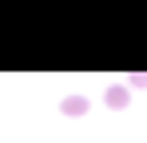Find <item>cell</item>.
Here are the masks:
<instances>
[{
    "label": "cell",
    "instance_id": "cell-1",
    "mask_svg": "<svg viewBox=\"0 0 147 143\" xmlns=\"http://www.w3.org/2000/svg\"><path fill=\"white\" fill-rule=\"evenodd\" d=\"M84 111H88V99L84 95H68L64 99V115H84Z\"/></svg>",
    "mask_w": 147,
    "mask_h": 143
},
{
    "label": "cell",
    "instance_id": "cell-2",
    "mask_svg": "<svg viewBox=\"0 0 147 143\" xmlns=\"http://www.w3.org/2000/svg\"><path fill=\"white\" fill-rule=\"evenodd\" d=\"M103 99H107L111 107H123V103H127V88H111V92L103 95Z\"/></svg>",
    "mask_w": 147,
    "mask_h": 143
}]
</instances>
